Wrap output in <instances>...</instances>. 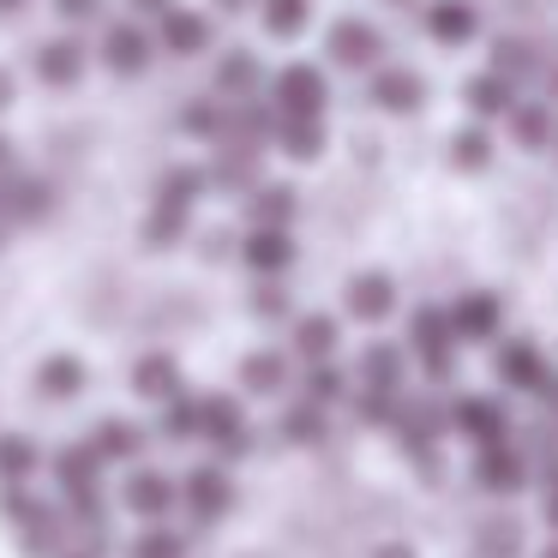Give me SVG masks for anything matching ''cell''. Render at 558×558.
<instances>
[{"label": "cell", "mask_w": 558, "mask_h": 558, "mask_svg": "<svg viewBox=\"0 0 558 558\" xmlns=\"http://www.w3.org/2000/svg\"><path fill=\"white\" fill-rule=\"evenodd\" d=\"M222 13H241V7H258V0H217Z\"/></svg>", "instance_id": "58"}, {"label": "cell", "mask_w": 558, "mask_h": 558, "mask_svg": "<svg viewBox=\"0 0 558 558\" xmlns=\"http://www.w3.org/2000/svg\"><path fill=\"white\" fill-rule=\"evenodd\" d=\"M138 445H145V438H138V426H126V421H102L97 433H90V450H97L102 462H133Z\"/></svg>", "instance_id": "39"}, {"label": "cell", "mask_w": 558, "mask_h": 558, "mask_svg": "<svg viewBox=\"0 0 558 558\" xmlns=\"http://www.w3.org/2000/svg\"><path fill=\"white\" fill-rule=\"evenodd\" d=\"M541 97H546V102H558V61H546V73H541Z\"/></svg>", "instance_id": "52"}, {"label": "cell", "mask_w": 558, "mask_h": 558, "mask_svg": "<svg viewBox=\"0 0 558 558\" xmlns=\"http://www.w3.org/2000/svg\"><path fill=\"white\" fill-rule=\"evenodd\" d=\"M150 49H157V43L145 37V25H109V37H102V61H109V73H121V78L145 73Z\"/></svg>", "instance_id": "26"}, {"label": "cell", "mask_w": 558, "mask_h": 558, "mask_svg": "<svg viewBox=\"0 0 558 558\" xmlns=\"http://www.w3.org/2000/svg\"><path fill=\"white\" fill-rule=\"evenodd\" d=\"M270 145L289 162H318L330 150V126H325V114H277V138Z\"/></svg>", "instance_id": "20"}, {"label": "cell", "mask_w": 558, "mask_h": 558, "mask_svg": "<svg viewBox=\"0 0 558 558\" xmlns=\"http://www.w3.org/2000/svg\"><path fill=\"white\" fill-rule=\"evenodd\" d=\"M486 66H498L505 78H517V85L529 90V85H541L546 54L534 49V43L522 37V31H505V37H493V43H486Z\"/></svg>", "instance_id": "19"}, {"label": "cell", "mask_w": 558, "mask_h": 558, "mask_svg": "<svg viewBox=\"0 0 558 558\" xmlns=\"http://www.w3.org/2000/svg\"><path fill=\"white\" fill-rule=\"evenodd\" d=\"M421 31L433 49L462 54L486 37V7L481 0H421Z\"/></svg>", "instance_id": "5"}, {"label": "cell", "mask_w": 558, "mask_h": 558, "mask_svg": "<svg viewBox=\"0 0 558 558\" xmlns=\"http://www.w3.org/2000/svg\"><path fill=\"white\" fill-rule=\"evenodd\" d=\"M198 438H210V445L222 450V462L246 457V450H253V426H246L241 397H229V390H210V397H205V433H198Z\"/></svg>", "instance_id": "15"}, {"label": "cell", "mask_w": 558, "mask_h": 558, "mask_svg": "<svg viewBox=\"0 0 558 558\" xmlns=\"http://www.w3.org/2000/svg\"><path fill=\"white\" fill-rule=\"evenodd\" d=\"M493 378H498V390H510V397H546L553 361L541 354V342L505 337V342H493Z\"/></svg>", "instance_id": "8"}, {"label": "cell", "mask_w": 558, "mask_h": 558, "mask_svg": "<svg viewBox=\"0 0 558 558\" xmlns=\"http://www.w3.org/2000/svg\"><path fill=\"white\" fill-rule=\"evenodd\" d=\"M445 433L462 438V445L486 450V445H505L510 438V402L498 390H457L445 402Z\"/></svg>", "instance_id": "2"}, {"label": "cell", "mask_w": 558, "mask_h": 558, "mask_svg": "<svg viewBox=\"0 0 558 558\" xmlns=\"http://www.w3.org/2000/svg\"><path fill=\"white\" fill-rule=\"evenodd\" d=\"M505 138H510V150H522V157H553L558 150V102L522 90V102L505 114Z\"/></svg>", "instance_id": "11"}, {"label": "cell", "mask_w": 558, "mask_h": 558, "mask_svg": "<svg viewBox=\"0 0 558 558\" xmlns=\"http://www.w3.org/2000/svg\"><path fill=\"white\" fill-rule=\"evenodd\" d=\"M541 517H546V529L558 534V481H546V505H541Z\"/></svg>", "instance_id": "51"}, {"label": "cell", "mask_w": 558, "mask_h": 558, "mask_svg": "<svg viewBox=\"0 0 558 558\" xmlns=\"http://www.w3.org/2000/svg\"><path fill=\"white\" fill-rule=\"evenodd\" d=\"M7 162H13V138L0 133V169H7Z\"/></svg>", "instance_id": "57"}, {"label": "cell", "mask_w": 558, "mask_h": 558, "mask_svg": "<svg viewBox=\"0 0 558 558\" xmlns=\"http://www.w3.org/2000/svg\"><path fill=\"white\" fill-rule=\"evenodd\" d=\"M97 474H102V457H97L90 445L66 450V457L54 462V481H61L66 498H90V493H97Z\"/></svg>", "instance_id": "34"}, {"label": "cell", "mask_w": 558, "mask_h": 558, "mask_svg": "<svg viewBox=\"0 0 558 558\" xmlns=\"http://www.w3.org/2000/svg\"><path fill=\"white\" fill-rule=\"evenodd\" d=\"M13 97H19V78L0 66V109H13Z\"/></svg>", "instance_id": "53"}, {"label": "cell", "mask_w": 558, "mask_h": 558, "mask_svg": "<svg viewBox=\"0 0 558 558\" xmlns=\"http://www.w3.org/2000/svg\"><path fill=\"white\" fill-rule=\"evenodd\" d=\"M49 198H54V193H49V181H19L13 193H7V210H13L19 222H37L43 210H49Z\"/></svg>", "instance_id": "43"}, {"label": "cell", "mask_w": 558, "mask_h": 558, "mask_svg": "<svg viewBox=\"0 0 558 558\" xmlns=\"http://www.w3.org/2000/svg\"><path fill=\"white\" fill-rule=\"evenodd\" d=\"M289 349L301 354L306 366H313V361H337L342 318L337 313H301V318H294V330H289Z\"/></svg>", "instance_id": "22"}, {"label": "cell", "mask_w": 558, "mask_h": 558, "mask_svg": "<svg viewBox=\"0 0 558 558\" xmlns=\"http://www.w3.org/2000/svg\"><path fill=\"white\" fill-rule=\"evenodd\" d=\"M25 546H31V553H54V546H61V522H54L49 510H43V517H31L25 522Z\"/></svg>", "instance_id": "46"}, {"label": "cell", "mask_w": 558, "mask_h": 558, "mask_svg": "<svg viewBox=\"0 0 558 558\" xmlns=\"http://www.w3.org/2000/svg\"><path fill=\"white\" fill-rule=\"evenodd\" d=\"M474 481L498 498H517L534 481V457L522 445H510V438L505 445H486V450H474Z\"/></svg>", "instance_id": "14"}, {"label": "cell", "mask_w": 558, "mask_h": 558, "mask_svg": "<svg viewBox=\"0 0 558 558\" xmlns=\"http://www.w3.org/2000/svg\"><path fill=\"white\" fill-rule=\"evenodd\" d=\"M397 409H402V397L354 390V426H366V433H390V426H397Z\"/></svg>", "instance_id": "40"}, {"label": "cell", "mask_w": 558, "mask_h": 558, "mask_svg": "<svg viewBox=\"0 0 558 558\" xmlns=\"http://www.w3.org/2000/svg\"><path fill=\"white\" fill-rule=\"evenodd\" d=\"M0 210H7V193H0Z\"/></svg>", "instance_id": "62"}, {"label": "cell", "mask_w": 558, "mask_h": 558, "mask_svg": "<svg viewBox=\"0 0 558 558\" xmlns=\"http://www.w3.org/2000/svg\"><path fill=\"white\" fill-rule=\"evenodd\" d=\"M306 397L325 402V409H330V402H342V397H349V373H342L337 361H313V366H306Z\"/></svg>", "instance_id": "41"}, {"label": "cell", "mask_w": 558, "mask_h": 558, "mask_svg": "<svg viewBox=\"0 0 558 558\" xmlns=\"http://www.w3.org/2000/svg\"><path fill=\"white\" fill-rule=\"evenodd\" d=\"M409 373H414L409 349H402V342H385V337H373L361 349V361H354V385L385 390V397H409Z\"/></svg>", "instance_id": "13"}, {"label": "cell", "mask_w": 558, "mask_h": 558, "mask_svg": "<svg viewBox=\"0 0 558 558\" xmlns=\"http://www.w3.org/2000/svg\"><path fill=\"white\" fill-rule=\"evenodd\" d=\"M366 102H373L378 114H390V121H409V114H421L426 102H433V85H426V73H414L409 61H385L366 73Z\"/></svg>", "instance_id": "6"}, {"label": "cell", "mask_w": 558, "mask_h": 558, "mask_svg": "<svg viewBox=\"0 0 558 558\" xmlns=\"http://www.w3.org/2000/svg\"><path fill=\"white\" fill-rule=\"evenodd\" d=\"M397 306H402V289H397L390 270H354V277L342 282V313H349L354 325H366V330L390 325Z\"/></svg>", "instance_id": "10"}, {"label": "cell", "mask_w": 558, "mask_h": 558, "mask_svg": "<svg viewBox=\"0 0 558 558\" xmlns=\"http://www.w3.org/2000/svg\"><path fill=\"white\" fill-rule=\"evenodd\" d=\"M445 162L457 174H486L498 162V133L486 121H462V126H450V138H445Z\"/></svg>", "instance_id": "17"}, {"label": "cell", "mask_w": 558, "mask_h": 558, "mask_svg": "<svg viewBox=\"0 0 558 558\" xmlns=\"http://www.w3.org/2000/svg\"><path fill=\"white\" fill-rule=\"evenodd\" d=\"M31 469H37V445L25 433H7L0 438V481H25Z\"/></svg>", "instance_id": "42"}, {"label": "cell", "mask_w": 558, "mask_h": 558, "mask_svg": "<svg viewBox=\"0 0 558 558\" xmlns=\"http://www.w3.org/2000/svg\"><path fill=\"white\" fill-rule=\"evenodd\" d=\"M133 390H138V397H150V402L181 397V361H174V354H138Z\"/></svg>", "instance_id": "32"}, {"label": "cell", "mask_w": 558, "mask_h": 558, "mask_svg": "<svg viewBox=\"0 0 558 558\" xmlns=\"http://www.w3.org/2000/svg\"><path fill=\"white\" fill-rule=\"evenodd\" d=\"M205 433V397H169L162 402V438H174V445H186V438Z\"/></svg>", "instance_id": "37"}, {"label": "cell", "mask_w": 558, "mask_h": 558, "mask_svg": "<svg viewBox=\"0 0 558 558\" xmlns=\"http://www.w3.org/2000/svg\"><path fill=\"white\" fill-rule=\"evenodd\" d=\"M217 97L222 102H246V97H265V61L253 49H229L217 61Z\"/></svg>", "instance_id": "24"}, {"label": "cell", "mask_w": 558, "mask_h": 558, "mask_svg": "<svg viewBox=\"0 0 558 558\" xmlns=\"http://www.w3.org/2000/svg\"><path fill=\"white\" fill-rule=\"evenodd\" d=\"M378 7H397V13H409V7H414V13H421V0H378Z\"/></svg>", "instance_id": "56"}, {"label": "cell", "mask_w": 558, "mask_h": 558, "mask_svg": "<svg viewBox=\"0 0 558 558\" xmlns=\"http://www.w3.org/2000/svg\"><path fill=\"white\" fill-rule=\"evenodd\" d=\"M37 390L43 397H78V390H85V361H78V354H49V361L37 366Z\"/></svg>", "instance_id": "36"}, {"label": "cell", "mask_w": 558, "mask_h": 558, "mask_svg": "<svg viewBox=\"0 0 558 558\" xmlns=\"http://www.w3.org/2000/svg\"><path fill=\"white\" fill-rule=\"evenodd\" d=\"M186 229H193V210H186V205H162V198H157L138 234H145L150 253H169V246H181V241H186Z\"/></svg>", "instance_id": "33"}, {"label": "cell", "mask_w": 558, "mask_h": 558, "mask_svg": "<svg viewBox=\"0 0 558 558\" xmlns=\"http://www.w3.org/2000/svg\"><path fill=\"white\" fill-rule=\"evenodd\" d=\"M0 517H7V522H19V529H25V522L37 517V505H31L25 493H7V498H0Z\"/></svg>", "instance_id": "49"}, {"label": "cell", "mask_w": 558, "mask_h": 558, "mask_svg": "<svg viewBox=\"0 0 558 558\" xmlns=\"http://www.w3.org/2000/svg\"><path fill=\"white\" fill-rule=\"evenodd\" d=\"M270 109L277 114H330V73L313 61H289L270 78Z\"/></svg>", "instance_id": "9"}, {"label": "cell", "mask_w": 558, "mask_h": 558, "mask_svg": "<svg viewBox=\"0 0 558 558\" xmlns=\"http://www.w3.org/2000/svg\"><path fill=\"white\" fill-rule=\"evenodd\" d=\"M37 78H43V85H54V90L78 85V78H85V43H78V37H49L37 49Z\"/></svg>", "instance_id": "27"}, {"label": "cell", "mask_w": 558, "mask_h": 558, "mask_svg": "<svg viewBox=\"0 0 558 558\" xmlns=\"http://www.w3.org/2000/svg\"><path fill=\"white\" fill-rule=\"evenodd\" d=\"M66 558H90V553H66Z\"/></svg>", "instance_id": "61"}, {"label": "cell", "mask_w": 558, "mask_h": 558, "mask_svg": "<svg viewBox=\"0 0 558 558\" xmlns=\"http://www.w3.org/2000/svg\"><path fill=\"white\" fill-rule=\"evenodd\" d=\"M541 402L553 409V421H558V373H553V385H546V397H541Z\"/></svg>", "instance_id": "55"}, {"label": "cell", "mask_w": 558, "mask_h": 558, "mask_svg": "<svg viewBox=\"0 0 558 558\" xmlns=\"http://www.w3.org/2000/svg\"><path fill=\"white\" fill-rule=\"evenodd\" d=\"M19 7H25V0H0V13H19Z\"/></svg>", "instance_id": "60"}, {"label": "cell", "mask_w": 558, "mask_h": 558, "mask_svg": "<svg viewBox=\"0 0 558 558\" xmlns=\"http://www.w3.org/2000/svg\"><path fill=\"white\" fill-rule=\"evenodd\" d=\"M277 433L289 438L294 450H313V445H325V433H330V409H325V402H313V397H301V402L282 409Z\"/></svg>", "instance_id": "29"}, {"label": "cell", "mask_w": 558, "mask_h": 558, "mask_svg": "<svg viewBox=\"0 0 558 558\" xmlns=\"http://www.w3.org/2000/svg\"><path fill=\"white\" fill-rule=\"evenodd\" d=\"M534 558H558V534H553V541H546V546H541V553H534Z\"/></svg>", "instance_id": "59"}, {"label": "cell", "mask_w": 558, "mask_h": 558, "mask_svg": "<svg viewBox=\"0 0 558 558\" xmlns=\"http://www.w3.org/2000/svg\"><path fill=\"white\" fill-rule=\"evenodd\" d=\"M385 54H390V43L366 13L330 19V31H325V61L330 66H342V73H373V66H385Z\"/></svg>", "instance_id": "4"}, {"label": "cell", "mask_w": 558, "mask_h": 558, "mask_svg": "<svg viewBox=\"0 0 558 558\" xmlns=\"http://www.w3.org/2000/svg\"><path fill=\"white\" fill-rule=\"evenodd\" d=\"M241 390L246 397H282V390H289V354L282 349H253L241 361Z\"/></svg>", "instance_id": "28"}, {"label": "cell", "mask_w": 558, "mask_h": 558, "mask_svg": "<svg viewBox=\"0 0 558 558\" xmlns=\"http://www.w3.org/2000/svg\"><path fill=\"white\" fill-rule=\"evenodd\" d=\"M402 349H409L414 373H421L433 390H445L450 378H457V349H462V342H457V330H450L445 306H414Z\"/></svg>", "instance_id": "1"}, {"label": "cell", "mask_w": 558, "mask_h": 558, "mask_svg": "<svg viewBox=\"0 0 558 558\" xmlns=\"http://www.w3.org/2000/svg\"><path fill=\"white\" fill-rule=\"evenodd\" d=\"M54 13H61L66 25H90V19L102 13V0H54Z\"/></svg>", "instance_id": "48"}, {"label": "cell", "mask_w": 558, "mask_h": 558, "mask_svg": "<svg viewBox=\"0 0 558 558\" xmlns=\"http://www.w3.org/2000/svg\"><path fill=\"white\" fill-rule=\"evenodd\" d=\"M445 318H450V330H457L462 349H493V342L505 337V294L462 289V294L445 301Z\"/></svg>", "instance_id": "7"}, {"label": "cell", "mask_w": 558, "mask_h": 558, "mask_svg": "<svg viewBox=\"0 0 558 558\" xmlns=\"http://www.w3.org/2000/svg\"><path fill=\"white\" fill-rule=\"evenodd\" d=\"M294 258H301V246H294V229H246L241 265L253 270L258 282H265V277H289Z\"/></svg>", "instance_id": "16"}, {"label": "cell", "mask_w": 558, "mask_h": 558, "mask_svg": "<svg viewBox=\"0 0 558 558\" xmlns=\"http://www.w3.org/2000/svg\"><path fill=\"white\" fill-rule=\"evenodd\" d=\"M133 558H186V541H181V534H169V529H150V534H138V541H133Z\"/></svg>", "instance_id": "45"}, {"label": "cell", "mask_w": 558, "mask_h": 558, "mask_svg": "<svg viewBox=\"0 0 558 558\" xmlns=\"http://www.w3.org/2000/svg\"><path fill=\"white\" fill-rule=\"evenodd\" d=\"M181 133L222 145V133H229V102H222V97H193V102L181 109Z\"/></svg>", "instance_id": "35"}, {"label": "cell", "mask_w": 558, "mask_h": 558, "mask_svg": "<svg viewBox=\"0 0 558 558\" xmlns=\"http://www.w3.org/2000/svg\"><path fill=\"white\" fill-rule=\"evenodd\" d=\"M457 102L469 109V121H486V126H505V114L522 102V85L517 78H505L498 66H481V73L462 78Z\"/></svg>", "instance_id": "12"}, {"label": "cell", "mask_w": 558, "mask_h": 558, "mask_svg": "<svg viewBox=\"0 0 558 558\" xmlns=\"http://www.w3.org/2000/svg\"><path fill=\"white\" fill-rule=\"evenodd\" d=\"M294 306H289V289H282V277H265L253 289V318H265V325H282Z\"/></svg>", "instance_id": "44"}, {"label": "cell", "mask_w": 558, "mask_h": 558, "mask_svg": "<svg viewBox=\"0 0 558 558\" xmlns=\"http://www.w3.org/2000/svg\"><path fill=\"white\" fill-rule=\"evenodd\" d=\"M210 37H217V31H210V19L174 0L169 13H162V37L157 43H162V54H174V61H193V54L210 49Z\"/></svg>", "instance_id": "21"}, {"label": "cell", "mask_w": 558, "mask_h": 558, "mask_svg": "<svg viewBox=\"0 0 558 558\" xmlns=\"http://www.w3.org/2000/svg\"><path fill=\"white\" fill-rule=\"evenodd\" d=\"M397 445H402V457L414 462V469H438V457H445V402L438 397H402V409H397Z\"/></svg>", "instance_id": "3"}, {"label": "cell", "mask_w": 558, "mask_h": 558, "mask_svg": "<svg viewBox=\"0 0 558 558\" xmlns=\"http://www.w3.org/2000/svg\"><path fill=\"white\" fill-rule=\"evenodd\" d=\"M133 7H138V13H145V19H162V13H169V7H174V0H133Z\"/></svg>", "instance_id": "54"}, {"label": "cell", "mask_w": 558, "mask_h": 558, "mask_svg": "<svg viewBox=\"0 0 558 558\" xmlns=\"http://www.w3.org/2000/svg\"><path fill=\"white\" fill-rule=\"evenodd\" d=\"M313 13H318V0H258V25L277 43L306 37V31H313Z\"/></svg>", "instance_id": "30"}, {"label": "cell", "mask_w": 558, "mask_h": 558, "mask_svg": "<svg viewBox=\"0 0 558 558\" xmlns=\"http://www.w3.org/2000/svg\"><path fill=\"white\" fill-rule=\"evenodd\" d=\"M294 217H301V193L282 181H258L253 193H246V222L253 229H294Z\"/></svg>", "instance_id": "23"}, {"label": "cell", "mask_w": 558, "mask_h": 558, "mask_svg": "<svg viewBox=\"0 0 558 558\" xmlns=\"http://www.w3.org/2000/svg\"><path fill=\"white\" fill-rule=\"evenodd\" d=\"M373 558H421V553H414L409 541H378V546H373Z\"/></svg>", "instance_id": "50"}, {"label": "cell", "mask_w": 558, "mask_h": 558, "mask_svg": "<svg viewBox=\"0 0 558 558\" xmlns=\"http://www.w3.org/2000/svg\"><path fill=\"white\" fill-rule=\"evenodd\" d=\"M553 162H558V150H553Z\"/></svg>", "instance_id": "63"}, {"label": "cell", "mask_w": 558, "mask_h": 558, "mask_svg": "<svg viewBox=\"0 0 558 558\" xmlns=\"http://www.w3.org/2000/svg\"><path fill=\"white\" fill-rule=\"evenodd\" d=\"M186 505H193V517H205V522L229 517L234 510V481L217 469V462H205V469L186 474Z\"/></svg>", "instance_id": "25"}, {"label": "cell", "mask_w": 558, "mask_h": 558, "mask_svg": "<svg viewBox=\"0 0 558 558\" xmlns=\"http://www.w3.org/2000/svg\"><path fill=\"white\" fill-rule=\"evenodd\" d=\"M481 546H486V553H505V558H522V541H517V522H486Z\"/></svg>", "instance_id": "47"}, {"label": "cell", "mask_w": 558, "mask_h": 558, "mask_svg": "<svg viewBox=\"0 0 558 558\" xmlns=\"http://www.w3.org/2000/svg\"><path fill=\"white\" fill-rule=\"evenodd\" d=\"M210 193H229V198H246L258 186V150L241 145V138H222L217 145V162H210Z\"/></svg>", "instance_id": "18"}, {"label": "cell", "mask_w": 558, "mask_h": 558, "mask_svg": "<svg viewBox=\"0 0 558 558\" xmlns=\"http://www.w3.org/2000/svg\"><path fill=\"white\" fill-rule=\"evenodd\" d=\"M126 510H133V517H145V522H162L174 510V481L169 474H133V481H126Z\"/></svg>", "instance_id": "31"}, {"label": "cell", "mask_w": 558, "mask_h": 558, "mask_svg": "<svg viewBox=\"0 0 558 558\" xmlns=\"http://www.w3.org/2000/svg\"><path fill=\"white\" fill-rule=\"evenodd\" d=\"M205 193H210V174H205V169H186V162H174V169L157 181V198H162V205H186V210H193Z\"/></svg>", "instance_id": "38"}]
</instances>
